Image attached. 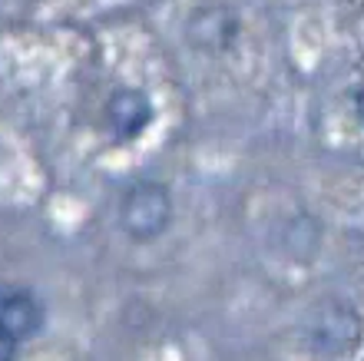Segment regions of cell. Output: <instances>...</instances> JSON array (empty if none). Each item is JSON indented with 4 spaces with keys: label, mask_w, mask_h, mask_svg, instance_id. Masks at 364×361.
<instances>
[{
    "label": "cell",
    "mask_w": 364,
    "mask_h": 361,
    "mask_svg": "<svg viewBox=\"0 0 364 361\" xmlns=\"http://www.w3.org/2000/svg\"><path fill=\"white\" fill-rule=\"evenodd\" d=\"M116 219H119V229L126 232V239L156 242L173 222V196L156 179L133 182L116 206Z\"/></svg>",
    "instance_id": "cell-2"
},
{
    "label": "cell",
    "mask_w": 364,
    "mask_h": 361,
    "mask_svg": "<svg viewBox=\"0 0 364 361\" xmlns=\"http://www.w3.org/2000/svg\"><path fill=\"white\" fill-rule=\"evenodd\" d=\"M47 328V305L33 288L27 286H4L0 288V332L10 342L27 345L40 338Z\"/></svg>",
    "instance_id": "cell-3"
},
{
    "label": "cell",
    "mask_w": 364,
    "mask_h": 361,
    "mask_svg": "<svg viewBox=\"0 0 364 361\" xmlns=\"http://www.w3.org/2000/svg\"><path fill=\"white\" fill-rule=\"evenodd\" d=\"M156 116L153 96L139 86H119L106 100V133L116 143H133L149 130Z\"/></svg>",
    "instance_id": "cell-5"
},
{
    "label": "cell",
    "mask_w": 364,
    "mask_h": 361,
    "mask_svg": "<svg viewBox=\"0 0 364 361\" xmlns=\"http://www.w3.org/2000/svg\"><path fill=\"white\" fill-rule=\"evenodd\" d=\"M301 338H305V348L315 358L325 361L348 358L364 342V318L345 298H325V302H318L308 312Z\"/></svg>",
    "instance_id": "cell-1"
},
{
    "label": "cell",
    "mask_w": 364,
    "mask_h": 361,
    "mask_svg": "<svg viewBox=\"0 0 364 361\" xmlns=\"http://www.w3.org/2000/svg\"><path fill=\"white\" fill-rule=\"evenodd\" d=\"M20 358V345L10 342L7 335L0 332V361H17Z\"/></svg>",
    "instance_id": "cell-6"
},
{
    "label": "cell",
    "mask_w": 364,
    "mask_h": 361,
    "mask_svg": "<svg viewBox=\"0 0 364 361\" xmlns=\"http://www.w3.org/2000/svg\"><path fill=\"white\" fill-rule=\"evenodd\" d=\"M355 116H358V123L364 126V86L355 93Z\"/></svg>",
    "instance_id": "cell-7"
},
{
    "label": "cell",
    "mask_w": 364,
    "mask_h": 361,
    "mask_svg": "<svg viewBox=\"0 0 364 361\" xmlns=\"http://www.w3.org/2000/svg\"><path fill=\"white\" fill-rule=\"evenodd\" d=\"M242 33L239 14L225 4H202L186 20V40L202 53H225Z\"/></svg>",
    "instance_id": "cell-4"
}]
</instances>
